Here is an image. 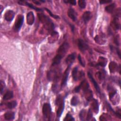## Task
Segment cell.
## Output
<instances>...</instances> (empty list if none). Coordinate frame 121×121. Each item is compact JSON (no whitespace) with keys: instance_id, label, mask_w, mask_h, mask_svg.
<instances>
[{"instance_id":"10","label":"cell","mask_w":121,"mask_h":121,"mask_svg":"<svg viewBox=\"0 0 121 121\" xmlns=\"http://www.w3.org/2000/svg\"><path fill=\"white\" fill-rule=\"evenodd\" d=\"M77 13L75 10L72 9L70 8L68 11V16L74 21H76L77 19Z\"/></svg>"},{"instance_id":"24","label":"cell","mask_w":121,"mask_h":121,"mask_svg":"<svg viewBox=\"0 0 121 121\" xmlns=\"http://www.w3.org/2000/svg\"><path fill=\"white\" fill-rule=\"evenodd\" d=\"M13 97V92L11 91H8L4 94L3 97V99L4 100H8L12 98Z\"/></svg>"},{"instance_id":"25","label":"cell","mask_w":121,"mask_h":121,"mask_svg":"<svg viewBox=\"0 0 121 121\" xmlns=\"http://www.w3.org/2000/svg\"><path fill=\"white\" fill-rule=\"evenodd\" d=\"M115 7V3H112L111 4H109L108 6H106L105 9L107 12L111 13L113 12Z\"/></svg>"},{"instance_id":"38","label":"cell","mask_w":121,"mask_h":121,"mask_svg":"<svg viewBox=\"0 0 121 121\" xmlns=\"http://www.w3.org/2000/svg\"><path fill=\"white\" fill-rule=\"evenodd\" d=\"M115 114L116 115V116H117V117H118L119 118L121 119V111L119 109L118 111H117L116 112H115Z\"/></svg>"},{"instance_id":"28","label":"cell","mask_w":121,"mask_h":121,"mask_svg":"<svg viewBox=\"0 0 121 121\" xmlns=\"http://www.w3.org/2000/svg\"><path fill=\"white\" fill-rule=\"evenodd\" d=\"M95 41H96V42L98 43H99V44H102L103 43V42H105V41H104V39L103 38V37L99 36V35H96L95 37Z\"/></svg>"},{"instance_id":"19","label":"cell","mask_w":121,"mask_h":121,"mask_svg":"<svg viewBox=\"0 0 121 121\" xmlns=\"http://www.w3.org/2000/svg\"><path fill=\"white\" fill-rule=\"evenodd\" d=\"M85 94V96L86 97V99L87 101H90L93 99V94L92 91L89 89L88 88L85 91H84Z\"/></svg>"},{"instance_id":"21","label":"cell","mask_w":121,"mask_h":121,"mask_svg":"<svg viewBox=\"0 0 121 121\" xmlns=\"http://www.w3.org/2000/svg\"><path fill=\"white\" fill-rule=\"evenodd\" d=\"M62 59V57L61 56H60L59 55L57 54V55L52 59V65L55 66V65H57L59 64L61 61V60Z\"/></svg>"},{"instance_id":"2","label":"cell","mask_w":121,"mask_h":121,"mask_svg":"<svg viewBox=\"0 0 121 121\" xmlns=\"http://www.w3.org/2000/svg\"><path fill=\"white\" fill-rule=\"evenodd\" d=\"M42 112L44 118L49 119L52 114V109L51 105L48 103L43 104L42 109Z\"/></svg>"},{"instance_id":"31","label":"cell","mask_w":121,"mask_h":121,"mask_svg":"<svg viewBox=\"0 0 121 121\" xmlns=\"http://www.w3.org/2000/svg\"><path fill=\"white\" fill-rule=\"evenodd\" d=\"M64 120L65 121H74L75 119L73 118V117L70 114L67 113L66 114Z\"/></svg>"},{"instance_id":"39","label":"cell","mask_w":121,"mask_h":121,"mask_svg":"<svg viewBox=\"0 0 121 121\" xmlns=\"http://www.w3.org/2000/svg\"><path fill=\"white\" fill-rule=\"evenodd\" d=\"M111 2V0H100V4L107 3H110Z\"/></svg>"},{"instance_id":"34","label":"cell","mask_w":121,"mask_h":121,"mask_svg":"<svg viewBox=\"0 0 121 121\" xmlns=\"http://www.w3.org/2000/svg\"><path fill=\"white\" fill-rule=\"evenodd\" d=\"M5 86V84L4 81L1 80L0 82V93L2 94V92H3Z\"/></svg>"},{"instance_id":"23","label":"cell","mask_w":121,"mask_h":121,"mask_svg":"<svg viewBox=\"0 0 121 121\" xmlns=\"http://www.w3.org/2000/svg\"><path fill=\"white\" fill-rule=\"evenodd\" d=\"M108 90L109 91V95L110 99H112V97L116 94V90L112 86H108Z\"/></svg>"},{"instance_id":"33","label":"cell","mask_w":121,"mask_h":121,"mask_svg":"<svg viewBox=\"0 0 121 121\" xmlns=\"http://www.w3.org/2000/svg\"><path fill=\"white\" fill-rule=\"evenodd\" d=\"M93 117V114H92V112L91 111V110L90 109H89L87 113V115L86 117V120L87 121H89L91 119V118Z\"/></svg>"},{"instance_id":"7","label":"cell","mask_w":121,"mask_h":121,"mask_svg":"<svg viewBox=\"0 0 121 121\" xmlns=\"http://www.w3.org/2000/svg\"><path fill=\"white\" fill-rule=\"evenodd\" d=\"M78 69L77 67H75L74 68L73 70H72V75L73 79L75 81H77L78 80L79 78H80L81 77H82L84 75V73L83 72H80L79 74H78Z\"/></svg>"},{"instance_id":"27","label":"cell","mask_w":121,"mask_h":121,"mask_svg":"<svg viewBox=\"0 0 121 121\" xmlns=\"http://www.w3.org/2000/svg\"><path fill=\"white\" fill-rule=\"evenodd\" d=\"M17 105V103L16 101H12L6 104L7 107L9 109H13L15 108Z\"/></svg>"},{"instance_id":"3","label":"cell","mask_w":121,"mask_h":121,"mask_svg":"<svg viewBox=\"0 0 121 121\" xmlns=\"http://www.w3.org/2000/svg\"><path fill=\"white\" fill-rule=\"evenodd\" d=\"M24 22V16L22 15H18L17 17L14 26V29L15 31L18 32L20 29Z\"/></svg>"},{"instance_id":"9","label":"cell","mask_w":121,"mask_h":121,"mask_svg":"<svg viewBox=\"0 0 121 121\" xmlns=\"http://www.w3.org/2000/svg\"><path fill=\"white\" fill-rule=\"evenodd\" d=\"M111 26L113 29L115 30H118L120 27V24L117 16H116L111 22Z\"/></svg>"},{"instance_id":"12","label":"cell","mask_w":121,"mask_h":121,"mask_svg":"<svg viewBox=\"0 0 121 121\" xmlns=\"http://www.w3.org/2000/svg\"><path fill=\"white\" fill-rule=\"evenodd\" d=\"M92 17V15L91 12L89 11H86L83 13L82 18L84 22L85 23H86L90 20Z\"/></svg>"},{"instance_id":"16","label":"cell","mask_w":121,"mask_h":121,"mask_svg":"<svg viewBox=\"0 0 121 121\" xmlns=\"http://www.w3.org/2000/svg\"><path fill=\"white\" fill-rule=\"evenodd\" d=\"M18 3L19 4H20V5H26L28 7H29V8L33 9H35L36 11H42V9H40L39 8H36L35 7V6H34V5H33L31 3H29L28 2H27V1H18Z\"/></svg>"},{"instance_id":"14","label":"cell","mask_w":121,"mask_h":121,"mask_svg":"<svg viewBox=\"0 0 121 121\" xmlns=\"http://www.w3.org/2000/svg\"><path fill=\"white\" fill-rule=\"evenodd\" d=\"M76 58V54L75 53L69 55L66 58L65 61L68 65H71Z\"/></svg>"},{"instance_id":"35","label":"cell","mask_w":121,"mask_h":121,"mask_svg":"<svg viewBox=\"0 0 121 121\" xmlns=\"http://www.w3.org/2000/svg\"><path fill=\"white\" fill-rule=\"evenodd\" d=\"M45 9H46V10L47 11V12L50 14V15L51 17H53V18H58L59 17L57 15H54V14H52V12H51L49 9H48L45 8Z\"/></svg>"},{"instance_id":"8","label":"cell","mask_w":121,"mask_h":121,"mask_svg":"<svg viewBox=\"0 0 121 121\" xmlns=\"http://www.w3.org/2000/svg\"><path fill=\"white\" fill-rule=\"evenodd\" d=\"M14 15L15 13L13 11L11 10H8L5 12L4 14V18L7 21L10 22L13 20L14 17Z\"/></svg>"},{"instance_id":"4","label":"cell","mask_w":121,"mask_h":121,"mask_svg":"<svg viewBox=\"0 0 121 121\" xmlns=\"http://www.w3.org/2000/svg\"><path fill=\"white\" fill-rule=\"evenodd\" d=\"M69 44L66 43H63L59 48L58 51H57V54L59 55L60 56H61L62 58L65 56V54L67 52L68 50H69Z\"/></svg>"},{"instance_id":"1","label":"cell","mask_w":121,"mask_h":121,"mask_svg":"<svg viewBox=\"0 0 121 121\" xmlns=\"http://www.w3.org/2000/svg\"><path fill=\"white\" fill-rule=\"evenodd\" d=\"M38 16L39 20L43 24L44 28L47 29L51 35L55 31H54V24L52 20L47 16L43 14H38Z\"/></svg>"},{"instance_id":"30","label":"cell","mask_w":121,"mask_h":121,"mask_svg":"<svg viewBox=\"0 0 121 121\" xmlns=\"http://www.w3.org/2000/svg\"><path fill=\"white\" fill-rule=\"evenodd\" d=\"M78 4L81 9H83L86 7V2L84 0H80L78 1Z\"/></svg>"},{"instance_id":"32","label":"cell","mask_w":121,"mask_h":121,"mask_svg":"<svg viewBox=\"0 0 121 121\" xmlns=\"http://www.w3.org/2000/svg\"><path fill=\"white\" fill-rule=\"evenodd\" d=\"M85 115H86V111L84 109H82L79 114V117L80 118V119L81 120H84V118L85 117Z\"/></svg>"},{"instance_id":"18","label":"cell","mask_w":121,"mask_h":121,"mask_svg":"<svg viewBox=\"0 0 121 121\" xmlns=\"http://www.w3.org/2000/svg\"><path fill=\"white\" fill-rule=\"evenodd\" d=\"M92 107L94 112L95 113H97L99 111V104L98 101L95 99H92Z\"/></svg>"},{"instance_id":"29","label":"cell","mask_w":121,"mask_h":121,"mask_svg":"<svg viewBox=\"0 0 121 121\" xmlns=\"http://www.w3.org/2000/svg\"><path fill=\"white\" fill-rule=\"evenodd\" d=\"M110 116L106 113H104L100 117V121H107L108 120H110Z\"/></svg>"},{"instance_id":"20","label":"cell","mask_w":121,"mask_h":121,"mask_svg":"<svg viewBox=\"0 0 121 121\" xmlns=\"http://www.w3.org/2000/svg\"><path fill=\"white\" fill-rule=\"evenodd\" d=\"M15 117V113L11 111L6 112L4 114V118L6 120L10 121L14 119Z\"/></svg>"},{"instance_id":"22","label":"cell","mask_w":121,"mask_h":121,"mask_svg":"<svg viewBox=\"0 0 121 121\" xmlns=\"http://www.w3.org/2000/svg\"><path fill=\"white\" fill-rule=\"evenodd\" d=\"M107 62V60L104 57L100 56L98 60L97 65L101 67H104L106 65Z\"/></svg>"},{"instance_id":"17","label":"cell","mask_w":121,"mask_h":121,"mask_svg":"<svg viewBox=\"0 0 121 121\" xmlns=\"http://www.w3.org/2000/svg\"><path fill=\"white\" fill-rule=\"evenodd\" d=\"M88 76L90 79V80L91 81V82H92L94 86H95L96 90L98 92V93H100V88H99V86L97 84V83L96 82V81L94 79V78L93 77L92 74L90 73H88Z\"/></svg>"},{"instance_id":"15","label":"cell","mask_w":121,"mask_h":121,"mask_svg":"<svg viewBox=\"0 0 121 121\" xmlns=\"http://www.w3.org/2000/svg\"><path fill=\"white\" fill-rule=\"evenodd\" d=\"M109 68L111 73H114L118 70L119 67L116 62L114 61H111L109 63Z\"/></svg>"},{"instance_id":"41","label":"cell","mask_w":121,"mask_h":121,"mask_svg":"<svg viewBox=\"0 0 121 121\" xmlns=\"http://www.w3.org/2000/svg\"><path fill=\"white\" fill-rule=\"evenodd\" d=\"M36 4H37V5H38V4H40V3L39 2V1H36V0H34V1H33Z\"/></svg>"},{"instance_id":"40","label":"cell","mask_w":121,"mask_h":121,"mask_svg":"<svg viewBox=\"0 0 121 121\" xmlns=\"http://www.w3.org/2000/svg\"><path fill=\"white\" fill-rule=\"evenodd\" d=\"M116 52H117V53L118 54L119 57L120 58H121V53H120V50L118 49V48H116Z\"/></svg>"},{"instance_id":"11","label":"cell","mask_w":121,"mask_h":121,"mask_svg":"<svg viewBox=\"0 0 121 121\" xmlns=\"http://www.w3.org/2000/svg\"><path fill=\"white\" fill-rule=\"evenodd\" d=\"M35 21V16L33 12L30 11L27 14L26 22L29 25H32Z\"/></svg>"},{"instance_id":"36","label":"cell","mask_w":121,"mask_h":121,"mask_svg":"<svg viewBox=\"0 0 121 121\" xmlns=\"http://www.w3.org/2000/svg\"><path fill=\"white\" fill-rule=\"evenodd\" d=\"M65 3H69L72 5H75L76 4V1L75 0H65L63 1Z\"/></svg>"},{"instance_id":"13","label":"cell","mask_w":121,"mask_h":121,"mask_svg":"<svg viewBox=\"0 0 121 121\" xmlns=\"http://www.w3.org/2000/svg\"><path fill=\"white\" fill-rule=\"evenodd\" d=\"M58 106V108L57 111V116L58 117H60L62 113V112L63 111L64 108V99L58 104L57 105Z\"/></svg>"},{"instance_id":"37","label":"cell","mask_w":121,"mask_h":121,"mask_svg":"<svg viewBox=\"0 0 121 121\" xmlns=\"http://www.w3.org/2000/svg\"><path fill=\"white\" fill-rule=\"evenodd\" d=\"M78 61H79V63L80 64V65L83 66V67H84L85 66V62L84 61H83V60H82V59L81 58V55L80 54H79L78 55Z\"/></svg>"},{"instance_id":"26","label":"cell","mask_w":121,"mask_h":121,"mask_svg":"<svg viewBox=\"0 0 121 121\" xmlns=\"http://www.w3.org/2000/svg\"><path fill=\"white\" fill-rule=\"evenodd\" d=\"M79 102V100L77 96H74L72 97L70 101V104L73 106L77 105Z\"/></svg>"},{"instance_id":"5","label":"cell","mask_w":121,"mask_h":121,"mask_svg":"<svg viewBox=\"0 0 121 121\" xmlns=\"http://www.w3.org/2000/svg\"><path fill=\"white\" fill-rule=\"evenodd\" d=\"M70 66H71V65H68V67H67V69H66V70L63 75L62 78V81H61V86H65L66 85L67 80H68V76H69V72Z\"/></svg>"},{"instance_id":"6","label":"cell","mask_w":121,"mask_h":121,"mask_svg":"<svg viewBox=\"0 0 121 121\" xmlns=\"http://www.w3.org/2000/svg\"><path fill=\"white\" fill-rule=\"evenodd\" d=\"M78 45L79 50L82 52H85L88 48V45L84 41L81 39H78Z\"/></svg>"}]
</instances>
